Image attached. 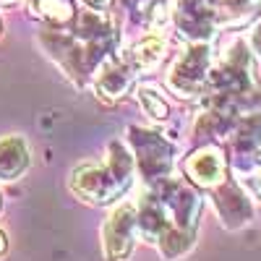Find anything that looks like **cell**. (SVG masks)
Listing matches in <instances>:
<instances>
[{"mask_svg":"<svg viewBox=\"0 0 261 261\" xmlns=\"http://www.w3.org/2000/svg\"><path fill=\"white\" fill-rule=\"evenodd\" d=\"M204 196L188 178L170 175L146 186L139 209V235L154 243L165 261H178L196 241Z\"/></svg>","mask_w":261,"mask_h":261,"instance_id":"cell-1","label":"cell"},{"mask_svg":"<svg viewBox=\"0 0 261 261\" xmlns=\"http://www.w3.org/2000/svg\"><path fill=\"white\" fill-rule=\"evenodd\" d=\"M134 172L136 162L130 146H125L120 139H113L107 144V154L102 162H84L71 170L68 188L76 199L92 206H110L125 196L134 183Z\"/></svg>","mask_w":261,"mask_h":261,"instance_id":"cell-2","label":"cell"},{"mask_svg":"<svg viewBox=\"0 0 261 261\" xmlns=\"http://www.w3.org/2000/svg\"><path fill=\"white\" fill-rule=\"evenodd\" d=\"M39 45L45 50L76 86H89L99 65L110 58L105 50L84 42L71 29H45L39 32ZM115 55V53H113Z\"/></svg>","mask_w":261,"mask_h":261,"instance_id":"cell-3","label":"cell"},{"mask_svg":"<svg viewBox=\"0 0 261 261\" xmlns=\"http://www.w3.org/2000/svg\"><path fill=\"white\" fill-rule=\"evenodd\" d=\"M214 63L212 42H188L186 50L178 53V58L170 63V68L165 73V89L178 97V99H201L209 71Z\"/></svg>","mask_w":261,"mask_h":261,"instance_id":"cell-4","label":"cell"},{"mask_svg":"<svg viewBox=\"0 0 261 261\" xmlns=\"http://www.w3.org/2000/svg\"><path fill=\"white\" fill-rule=\"evenodd\" d=\"M128 146L136 162V172L144 186H154L172 175L175 167V146H172L160 130L128 125Z\"/></svg>","mask_w":261,"mask_h":261,"instance_id":"cell-5","label":"cell"},{"mask_svg":"<svg viewBox=\"0 0 261 261\" xmlns=\"http://www.w3.org/2000/svg\"><path fill=\"white\" fill-rule=\"evenodd\" d=\"M172 24L186 42H212L220 32L217 0H172Z\"/></svg>","mask_w":261,"mask_h":261,"instance_id":"cell-6","label":"cell"},{"mask_svg":"<svg viewBox=\"0 0 261 261\" xmlns=\"http://www.w3.org/2000/svg\"><path fill=\"white\" fill-rule=\"evenodd\" d=\"M183 175L199 188L212 193L214 188H220L227 178H230V167H227V151L217 144V141H206L199 144L191 154L183 160Z\"/></svg>","mask_w":261,"mask_h":261,"instance_id":"cell-7","label":"cell"},{"mask_svg":"<svg viewBox=\"0 0 261 261\" xmlns=\"http://www.w3.org/2000/svg\"><path fill=\"white\" fill-rule=\"evenodd\" d=\"M139 235V209L136 204H118L102 225V253L105 261H125L134 251Z\"/></svg>","mask_w":261,"mask_h":261,"instance_id":"cell-8","label":"cell"},{"mask_svg":"<svg viewBox=\"0 0 261 261\" xmlns=\"http://www.w3.org/2000/svg\"><path fill=\"white\" fill-rule=\"evenodd\" d=\"M136 79H139L136 68H134V65L128 63V58L120 55V50H118L115 55H110V58H107L99 68H97L92 84H94L97 97H102V99H107V102H115V99H123L130 89H136Z\"/></svg>","mask_w":261,"mask_h":261,"instance_id":"cell-9","label":"cell"},{"mask_svg":"<svg viewBox=\"0 0 261 261\" xmlns=\"http://www.w3.org/2000/svg\"><path fill=\"white\" fill-rule=\"evenodd\" d=\"M32 16L45 29H68L76 21V0H29Z\"/></svg>","mask_w":261,"mask_h":261,"instance_id":"cell-10","label":"cell"},{"mask_svg":"<svg viewBox=\"0 0 261 261\" xmlns=\"http://www.w3.org/2000/svg\"><path fill=\"white\" fill-rule=\"evenodd\" d=\"M128 63L136 68L139 76H146L157 68V65L165 60L167 55V45H165V39L160 34H146L141 42H136V45H130L125 53Z\"/></svg>","mask_w":261,"mask_h":261,"instance_id":"cell-11","label":"cell"},{"mask_svg":"<svg viewBox=\"0 0 261 261\" xmlns=\"http://www.w3.org/2000/svg\"><path fill=\"white\" fill-rule=\"evenodd\" d=\"M29 170V149L21 136L0 139V180H18Z\"/></svg>","mask_w":261,"mask_h":261,"instance_id":"cell-12","label":"cell"},{"mask_svg":"<svg viewBox=\"0 0 261 261\" xmlns=\"http://www.w3.org/2000/svg\"><path fill=\"white\" fill-rule=\"evenodd\" d=\"M220 29H241L258 16L261 0H217Z\"/></svg>","mask_w":261,"mask_h":261,"instance_id":"cell-13","label":"cell"},{"mask_svg":"<svg viewBox=\"0 0 261 261\" xmlns=\"http://www.w3.org/2000/svg\"><path fill=\"white\" fill-rule=\"evenodd\" d=\"M136 97L144 107V113L151 118V120H157V123H165L170 118V105L162 99V94L157 92V86H151V84H139L136 86Z\"/></svg>","mask_w":261,"mask_h":261,"instance_id":"cell-14","label":"cell"},{"mask_svg":"<svg viewBox=\"0 0 261 261\" xmlns=\"http://www.w3.org/2000/svg\"><path fill=\"white\" fill-rule=\"evenodd\" d=\"M84 8H92V11H113L115 0H79Z\"/></svg>","mask_w":261,"mask_h":261,"instance_id":"cell-15","label":"cell"},{"mask_svg":"<svg viewBox=\"0 0 261 261\" xmlns=\"http://www.w3.org/2000/svg\"><path fill=\"white\" fill-rule=\"evenodd\" d=\"M251 50L261 53V21H258V24H256V29L251 32Z\"/></svg>","mask_w":261,"mask_h":261,"instance_id":"cell-16","label":"cell"},{"mask_svg":"<svg viewBox=\"0 0 261 261\" xmlns=\"http://www.w3.org/2000/svg\"><path fill=\"white\" fill-rule=\"evenodd\" d=\"M251 186H253V191L258 193V199H261V167L253 172V180H251Z\"/></svg>","mask_w":261,"mask_h":261,"instance_id":"cell-17","label":"cell"},{"mask_svg":"<svg viewBox=\"0 0 261 261\" xmlns=\"http://www.w3.org/2000/svg\"><path fill=\"white\" fill-rule=\"evenodd\" d=\"M6 251H8V241H6V232L0 230V256H6Z\"/></svg>","mask_w":261,"mask_h":261,"instance_id":"cell-18","label":"cell"},{"mask_svg":"<svg viewBox=\"0 0 261 261\" xmlns=\"http://www.w3.org/2000/svg\"><path fill=\"white\" fill-rule=\"evenodd\" d=\"M11 3H18V0H0V6H11Z\"/></svg>","mask_w":261,"mask_h":261,"instance_id":"cell-19","label":"cell"},{"mask_svg":"<svg viewBox=\"0 0 261 261\" xmlns=\"http://www.w3.org/2000/svg\"><path fill=\"white\" fill-rule=\"evenodd\" d=\"M0 209H3V196H0Z\"/></svg>","mask_w":261,"mask_h":261,"instance_id":"cell-20","label":"cell"},{"mask_svg":"<svg viewBox=\"0 0 261 261\" xmlns=\"http://www.w3.org/2000/svg\"><path fill=\"white\" fill-rule=\"evenodd\" d=\"M0 34H3V24H0Z\"/></svg>","mask_w":261,"mask_h":261,"instance_id":"cell-21","label":"cell"}]
</instances>
